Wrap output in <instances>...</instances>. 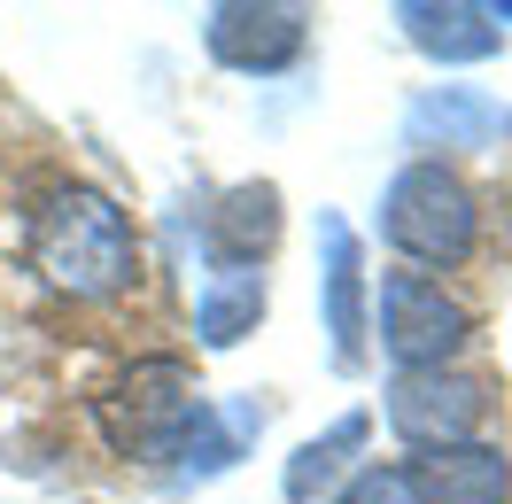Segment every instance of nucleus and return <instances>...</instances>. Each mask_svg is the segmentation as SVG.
<instances>
[{
  "label": "nucleus",
  "instance_id": "nucleus-1",
  "mask_svg": "<svg viewBox=\"0 0 512 504\" xmlns=\"http://www.w3.org/2000/svg\"><path fill=\"white\" fill-rule=\"evenodd\" d=\"M32 256L55 287L94 295V303L117 295V287H132V272H140V241H132L125 210L94 187H55L47 194V210H39V225H32Z\"/></svg>",
  "mask_w": 512,
  "mask_h": 504
},
{
  "label": "nucleus",
  "instance_id": "nucleus-2",
  "mask_svg": "<svg viewBox=\"0 0 512 504\" xmlns=\"http://www.w3.org/2000/svg\"><path fill=\"white\" fill-rule=\"evenodd\" d=\"M202 419H210V404L194 396L179 357H148V365L125 373L117 396H101V427H109V442L125 458H179Z\"/></svg>",
  "mask_w": 512,
  "mask_h": 504
},
{
  "label": "nucleus",
  "instance_id": "nucleus-3",
  "mask_svg": "<svg viewBox=\"0 0 512 504\" xmlns=\"http://www.w3.org/2000/svg\"><path fill=\"white\" fill-rule=\"evenodd\" d=\"M381 225H388V241L404 256H419V264H458L474 249V194L443 163H412V171H396V187L381 202Z\"/></svg>",
  "mask_w": 512,
  "mask_h": 504
},
{
  "label": "nucleus",
  "instance_id": "nucleus-4",
  "mask_svg": "<svg viewBox=\"0 0 512 504\" xmlns=\"http://www.w3.org/2000/svg\"><path fill=\"white\" fill-rule=\"evenodd\" d=\"M381 334H388V357H396L404 373H443V357L466 349L474 318H466V303H450L435 280L396 272V280L381 287Z\"/></svg>",
  "mask_w": 512,
  "mask_h": 504
},
{
  "label": "nucleus",
  "instance_id": "nucleus-5",
  "mask_svg": "<svg viewBox=\"0 0 512 504\" xmlns=\"http://www.w3.org/2000/svg\"><path fill=\"white\" fill-rule=\"evenodd\" d=\"M481 419V388L458 373H404L388 388V427L419 450H443V442H466Z\"/></svg>",
  "mask_w": 512,
  "mask_h": 504
},
{
  "label": "nucleus",
  "instance_id": "nucleus-6",
  "mask_svg": "<svg viewBox=\"0 0 512 504\" xmlns=\"http://www.w3.org/2000/svg\"><path fill=\"white\" fill-rule=\"evenodd\" d=\"M412 497L419 504H505L512 497V458L489 442H443L412 458Z\"/></svg>",
  "mask_w": 512,
  "mask_h": 504
},
{
  "label": "nucleus",
  "instance_id": "nucleus-7",
  "mask_svg": "<svg viewBox=\"0 0 512 504\" xmlns=\"http://www.w3.org/2000/svg\"><path fill=\"white\" fill-rule=\"evenodd\" d=\"M202 39L233 70H288L303 55V8H210Z\"/></svg>",
  "mask_w": 512,
  "mask_h": 504
},
{
  "label": "nucleus",
  "instance_id": "nucleus-8",
  "mask_svg": "<svg viewBox=\"0 0 512 504\" xmlns=\"http://www.w3.org/2000/svg\"><path fill=\"white\" fill-rule=\"evenodd\" d=\"M326 233V326H334V357L357 365V334H365V264H357V233L342 218H319Z\"/></svg>",
  "mask_w": 512,
  "mask_h": 504
},
{
  "label": "nucleus",
  "instance_id": "nucleus-9",
  "mask_svg": "<svg viewBox=\"0 0 512 504\" xmlns=\"http://www.w3.org/2000/svg\"><path fill=\"white\" fill-rule=\"evenodd\" d=\"M404 32H412V47H427V55H443V63H481V55H497V24H489V8H427V0H412L404 8Z\"/></svg>",
  "mask_w": 512,
  "mask_h": 504
},
{
  "label": "nucleus",
  "instance_id": "nucleus-10",
  "mask_svg": "<svg viewBox=\"0 0 512 504\" xmlns=\"http://www.w3.org/2000/svg\"><path fill=\"white\" fill-rule=\"evenodd\" d=\"M210 241H218V256L233 264V272H249V256H264L272 241H280V187H233L225 194V210L210 218Z\"/></svg>",
  "mask_w": 512,
  "mask_h": 504
},
{
  "label": "nucleus",
  "instance_id": "nucleus-11",
  "mask_svg": "<svg viewBox=\"0 0 512 504\" xmlns=\"http://www.w3.org/2000/svg\"><path fill=\"white\" fill-rule=\"evenodd\" d=\"M256 318H264V272H218V287L202 295V342L210 349H233L241 334H256Z\"/></svg>",
  "mask_w": 512,
  "mask_h": 504
},
{
  "label": "nucleus",
  "instance_id": "nucleus-12",
  "mask_svg": "<svg viewBox=\"0 0 512 504\" xmlns=\"http://www.w3.org/2000/svg\"><path fill=\"white\" fill-rule=\"evenodd\" d=\"M435 132H443V140H489V132H497V109L474 101L466 86H443V94H427L412 109V140H435Z\"/></svg>",
  "mask_w": 512,
  "mask_h": 504
},
{
  "label": "nucleus",
  "instance_id": "nucleus-13",
  "mask_svg": "<svg viewBox=\"0 0 512 504\" xmlns=\"http://www.w3.org/2000/svg\"><path fill=\"white\" fill-rule=\"evenodd\" d=\"M357 442H365V411H350V419H342V427H334L326 442H303V450H295V466H288V497H295V504L319 497L326 481L342 473V458H350Z\"/></svg>",
  "mask_w": 512,
  "mask_h": 504
},
{
  "label": "nucleus",
  "instance_id": "nucleus-14",
  "mask_svg": "<svg viewBox=\"0 0 512 504\" xmlns=\"http://www.w3.org/2000/svg\"><path fill=\"white\" fill-rule=\"evenodd\" d=\"M342 504H419V497H412V481L396 466H365L350 489H342Z\"/></svg>",
  "mask_w": 512,
  "mask_h": 504
}]
</instances>
